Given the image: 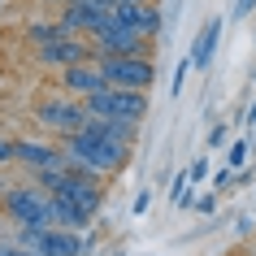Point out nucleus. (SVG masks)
I'll list each match as a JSON object with an SVG mask.
<instances>
[{"label":"nucleus","instance_id":"1","mask_svg":"<svg viewBox=\"0 0 256 256\" xmlns=\"http://www.w3.org/2000/svg\"><path fill=\"white\" fill-rule=\"evenodd\" d=\"M61 148L70 152V156H78L92 174H113V170H122V165L130 161V144H122V139H108L100 135V130H74V135H61Z\"/></svg>","mask_w":256,"mask_h":256},{"label":"nucleus","instance_id":"2","mask_svg":"<svg viewBox=\"0 0 256 256\" xmlns=\"http://www.w3.org/2000/svg\"><path fill=\"white\" fill-rule=\"evenodd\" d=\"M4 208L18 226H52V196L30 182V187H9L4 191Z\"/></svg>","mask_w":256,"mask_h":256},{"label":"nucleus","instance_id":"3","mask_svg":"<svg viewBox=\"0 0 256 256\" xmlns=\"http://www.w3.org/2000/svg\"><path fill=\"white\" fill-rule=\"evenodd\" d=\"M92 61L96 56H144V48H148V35H139L135 26H122L118 18L108 14L104 22H100V30L92 35Z\"/></svg>","mask_w":256,"mask_h":256},{"label":"nucleus","instance_id":"4","mask_svg":"<svg viewBox=\"0 0 256 256\" xmlns=\"http://www.w3.org/2000/svg\"><path fill=\"white\" fill-rule=\"evenodd\" d=\"M87 113L92 118H126V122H139L148 113V96L135 92V87H104V92L87 96Z\"/></svg>","mask_w":256,"mask_h":256},{"label":"nucleus","instance_id":"5","mask_svg":"<svg viewBox=\"0 0 256 256\" xmlns=\"http://www.w3.org/2000/svg\"><path fill=\"white\" fill-rule=\"evenodd\" d=\"M100 74L108 78V87H135V92H148V82L156 78L148 56H96Z\"/></svg>","mask_w":256,"mask_h":256},{"label":"nucleus","instance_id":"6","mask_svg":"<svg viewBox=\"0 0 256 256\" xmlns=\"http://www.w3.org/2000/svg\"><path fill=\"white\" fill-rule=\"evenodd\" d=\"M40 122H44V126H52V130H61V135H74V130H87L92 113H87V104L48 100V104H40Z\"/></svg>","mask_w":256,"mask_h":256},{"label":"nucleus","instance_id":"7","mask_svg":"<svg viewBox=\"0 0 256 256\" xmlns=\"http://www.w3.org/2000/svg\"><path fill=\"white\" fill-rule=\"evenodd\" d=\"M108 14L118 18L122 26H135L139 35H156V30H161V9H152V4H144V0H122V4H113Z\"/></svg>","mask_w":256,"mask_h":256},{"label":"nucleus","instance_id":"8","mask_svg":"<svg viewBox=\"0 0 256 256\" xmlns=\"http://www.w3.org/2000/svg\"><path fill=\"white\" fill-rule=\"evenodd\" d=\"M40 56L48 66H66L70 70V66H82V61H87V44L61 35V40H52V44H40Z\"/></svg>","mask_w":256,"mask_h":256},{"label":"nucleus","instance_id":"9","mask_svg":"<svg viewBox=\"0 0 256 256\" xmlns=\"http://www.w3.org/2000/svg\"><path fill=\"white\" fill-rule=\"evenodd\" d=\"M61 82H66L74 96H96V92H104V87H108V78L100 74V66H96V61H92V66H87V61H82V66H70Z\"/></svg>","mask_w":256,"mask_h":256},{"label":"nucleus","instance_id":"10","mask_svg":"<svg viewBox=\"0 0 256 256\" xmlns=\"http://www.w3.org/2000/svg\"><path fill=\"white\" fill-rule=\"evenodd\" d=\"M14 161H26L35 170H61L66 148H48V144H14Z\"/></svg>","mask_w":256,"mask_h":256},{"label":"nucleus","instance_id":"11","mask_svg":"<svg viewBox=\"0 0 256 256\" xmlns=\"http://www.w3.org/2000/svg\"><path fill=\"white\" fill-rule=\"evenodd\" d=\"M217 35H222V22H208V26H204V35L196 40V48H191V56H187L196 70H204L208 61H213V52H217Z\"/></svg>","mask_w":256,"mask_h":256},{"label":"nucleus","instance_id":"12","mask_svg":"<svg viewBox=\"0 0 256 256\" xmlns=\"http://www.w3.org/2000/svg\"><path fill=\"white\" fill-rule=\"evenodd\" d=\"M26 35H30L35 44H52V40H61L66 30H61V22H56V26H44V22H35V26H30Z\"/></svg>","mask_w":256,"mask_h":256},{"label":"nucleus","instance_id":"13","mask_svg":"<svg viewBox=\"0 0 256 256\" xmlns=\"http://www.w3.org/2000/svg\"><path fill=\"white\" fill-rule=\"evenodd\" d=\"M248 152H252V144H234V148H230V170H239V165L248 161Z\"/></svg>","mask_w":256,"mask_h":256},{"label":"nucleus","instance_id":"14","mask_svg":"<svg viewBox=\"0 0 256 256\" xmlns=\"http://www.w3.org/2000/svg\"><path fill=\"white\" fill-rule=\"evenodd\" d=\"M187 174H191V182H204V174H208V161H204V156H196V165H191Z\"/></svg>","mask_w":256,"mask_h":256},{"label":"nucleus","instance_id":"15","mask_svg":"<svg viewBox=\"0 0 256 256\" xmlns=\"http://www.w3.org/2000/svg\"><path fill=\"white\" fill-rule=\"evenodd\" d=\"M256 9V0H234V18H248Z\"/></svg>","mask_w":256,"mask_h":256},{"label":"nucleus","instance_id":"16","mask_svg":"<svg viewBox=\"0 0 256 256\" xmlns=\"http://www.w3.org/2000/svg\"><path fill=\"white\" fill-rule=\"evenodd\" d=\"M213 187H234V170H222V174L213 178Z\"/></svg>","mask_w":256,"mask_h":256},{"label":"nucleus","instance_id":"17","mask_svg":"<svg viewBox=\"0 0 256 256\" xmlns=\"http://www.w3.org/2000/svg\"><path fill=\"white\" fill-rule=\"evenodd\" d=\"M196 208H200V213H213L217 200H213V196H200V200H196Z\"/></svg>","mask_w":256,"mask_h":256},{"label":"nucleus","instance_id":"18","mask_svg":"<svg viewBox=\"0 0 256 256\" xmlns=\"http://www.w3.org/2000/svg\"><path fill=\"white\" fill-rule=\"evenodd\" d=\"M0 161H14V144H4V139H0Z\"/></svg>","mask_w":256,"mask_h":256},{"label":"nucleus","instance_id":"19","mask_svg":"<svg viewBox=\"0 0 256 256\" xmlns=\"http://www.w3.org/2000/svg\"><path fill=\"white\" fill-rule=\"evenodd\" d=\"M243 118H248V122H256V104H252V108H248V113H243Z\"/></svg>","mask_w":256,"mask_h":256},{"label":"nucleus","instance_id":"20","mask_svg":"<svg viewBox=\"0 0 256 256\" xmlns=\"http://www.w3.org/2000/svg\"><path fill=\"white\" fill-rule=\"evenodd\" d=\"M4 191H9V187H4V178H0V200H4Z\"/></svg>","mask_w":256,"mask_h":256},{"label":"nucleus","instance_id":"21","mask_svg":"<svg viewBox=\"0 0 256 256\" xmlns=\"http://www.w3.org/2000/svg\"><path fill=\"white\" fill-rule=\"evenodd\" d=\"M26 252H30V248H26ZM30 256H40V252H30Z\"/></svg>","mask_w":256,"mask_h":256},{"label":"nucleus","instance_id":"22","mask_svg":"<svg viewBox=\"0 0 256 256\" xmlns=\"http://www.w3.org/2000/svg\"><path fill=\"white\" fill-rule=\"evenodd\" d=\"M252 152H256V144H252Z\"/></svg>","mask_w":256,"mask_h":256},{"label":"nucleus","instance_id":"23","mask_svg":"<svg viewBox=\"0 0 256 256\" xmlns=\"http://www.w3.org/2000/svg\"><path fill=\"white\" fill-rule=\"evenodd\" d=\"M252 256H256V252H252Z\"/></svg>","mask_w":256,"mask_h":256}]
</instances>
